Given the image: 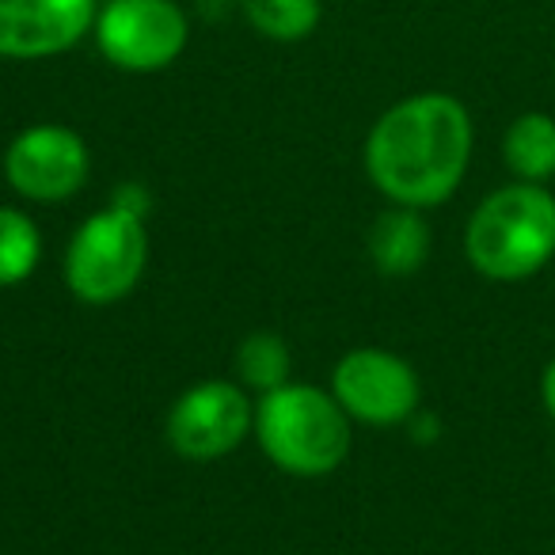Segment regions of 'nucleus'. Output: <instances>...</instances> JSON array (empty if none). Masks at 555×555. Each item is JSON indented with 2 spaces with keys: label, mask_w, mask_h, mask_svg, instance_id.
I'll return each mask as SVG.
<instances>
[{
  "label": "nucleus",
  "mask_w": 555,
  "mask_h": 555,
  "mask_svg": "<svg viewBox=\"0 0 555 555\" xmlns=\"http://www.w3.org/2000/svg\"><path fill=\"white\" fill-rule=\"evenodd\" d=\"M92 176L88 141L65 122L24 126L4 149V183L24 202L57 206L85 191Z\"/></svg>",
  "instance_id": "nucleus-6"
},
{
  "label": "nucleus",
  "mask_w": 555,
  "mask_h": 555,
  "mask_svg": "<svg viewBox=\"0 0 555 555\" xmlns=\"http://www.w3.org/2000/svg\"><path fill=\"white\" fill-rule=\"evenodd\" d=\"M232 370L244 388H255L259 396L274 392V388L294 380V350L278 332H251L236 347Z\"/></svg>",
  "instance_id": "nucleus-12"
},
{
  "label": "nucleus",
  "mask_w": 555,
  "mask_h": 555,
  "mask_svg": "<svg viewBox=\"0 0 555 555\" xmlns=\"http://www.w3.org/2000/svg\"><path fill=\"white\" fill-rule=\"evenodd\" d=\"M251 438L278 472L297 479H324L343 468L354 446V418L332 388L289 385L255 400Z\"/></svg>",
  "instance_id": "nucleus-2"
},
{
  "label": "nucleus",
  "mask_w": 555,
  "mask_h": 555,
  "mask_svg": "<svg viewBox=\"0 0 555 555\" xmlns=\"http://www.w3.org/2000/svg\"><path fill=\"white\" fill-rule=\"evenodd\" d=\"M255 403L240 380H198L191 385L164 418V438L183 461L206 464L236 453L251 434Z\"/></svg>",
  "instance_id": "nucleus-7"
},
{
  "label": "nucleus",
  "mask_w": 555,
  "mask_h": 555,
  "mask_svg": "<svg viewBox=\"0 0 555 555\" xmlns=\"http://www.w3.org/2000/svg\"><path fill=\"white\" fill-rule=\"evenodd\" d=\"M506 168L517 183H547L555 176V118L544 111H525L502 138Z\"/></svg>",
  "instance_id": "nucleus-11"
},
{
  "label": "nucleus",
  "mask_w": 555,
  "mask_h": 555,
  "mask_svg": "<svg viewBox=\"0 0 555 555\" xmlns=\"http://www.w3.org/2000/svg\"><path fill=\"white\" fill-rule=\"evenodd\" d=\"M472 115L449 92H418L392 103L365 133L362 164L392 206L434 209L456 194L472 164Z\"/></svg>",
  "instance_id": "nucleus-1"
},
{
  "label": "nucleus",
  "mask_w": 555,
  "mask_h": 555,
  "mask_svg": "<svg viewBox=\"0 0 555 555\" xmlns=\"http://www.w3.org/2000/svg\"><path fill=\"white\" fill-rule=\"evenodd\" d=\"M95 50L122 73H160L183 57L191 24L179 0H107L92 27Z\"/></svg>",
  "instance_id": "nucleus-5"
},
{
  "label": "nucleus",
  "mask_w": 555,
  "mask_h": 555,
  "mask_svg": "<svg viewBox=\"0 0 555 555\" xmlns=\"http://www.w3.org/2000/svg\"><path fill=\"white\" fill-rule=\"evenodd\" d=\"M370 259L385 278H408L430 255V229L423 221V209L392 206L373 221L370 229Z\"/></svg>",
  "instance_id": "nucleus-10"
},
{
  "label": "nucleus",
  "mask_w": 555,
  "mask_h": 555,
  "mask_svg": "<svg viewBox=\"0 0 555 555\" xmlns=\"http://www.w3.org/2000/svg\"><path fill=\"white\" fill-rule=\"evenodd\" d=\"M244 20L270 42H301L320 27V0H240Z\"/></svg>",
  "instance_id": "nucleus-14"
},
{
  "label": "nucleus",
  "mask_w": 555,
  "mask_h": 555,
  "mask_svg": "<svg viewBox=\"0 0 555 555\" xmlns=\"http://www.w3.org/2000/svg\"><path fill=\"white\" fill-rule=\"evenodd\" d=\"M42 262V232L20 206H0V289L24 286Z\"/></svg>",
  "instance_id": "nucleus-13"
},
{
  "label": "nucleus",
  "mask_w": 555,
  "mask_h": 555,
  "mask_svg": "<svg viewBox=\"0 0 555 555\" xmlns=\"http://www.w3.org/2000/svg\"><path fill=\"white\" fill-rule=\"evenodd\" d=\"M540 396H544L547 415L555 418V358L547 362V370H544V380H540Z\"/></svg>",
  "instance_id": "nucleus-16"
},
{
  "label": "nucleus",
  "mask_w": 555,
  "mask_h": 555,
  "mask_svg": "<svg viewBox=\"0 0 555 555\" xmlns=\"http://www.w3.org/2000/svg\"><path fill=\"white\" fill-rule=\"evenodd\" d=\"M464 255L491 282L532 278L555 255V194L544 183L487 194L464 229Z\"/></svg>",
  "instance_id": "nucleus-3"
},
{
  "label": "nucleus",
  "mask_w": 555,
  "mask_h": 555,
  "mask_svg": "<svg viewBox=\"0 0 555 555\" xmlns=\"http://www.w3.org/2000/svg\"><path fill=\"white\" fill-rule=\"evenodd\" d=\"M100 0H0V57L47 62L92 35Z\"/></svg>",
  "instance_id": "nucleus-9"
},
{
  "label": "nucleus",
  "mask_w": 555,
  "mask_h": 555,
  "mask_svg": "<svg viewBox=\"0 0 555 555\" xmlns=\"http://www.w3.org/2000/svg\"><path fill=\"white\" fill-rule=\"evenodd\" d=\"M111 206L126 209V214L149 217V209H153V194H149V186H141V183H122V186L111 191Z\"/></svg>",
  "instance_id": "nucleus-15"
},
{
  "label": "nucleus",
  "mask_w": 555,
  "mask_h": 555,
  "mask_svg": "<svg viewBox=\"0 0 555 555\" xmlns=\"http://www.w3.org/2000/svg\"><path fill=\"white\" fill-rule=\"evenodd\" d=\"M149 267V229L145 217L126 214L118 206H103L80 221L65 247V286L80 305L107 309L141 286Z\"/></svg>",
  "instance_id": "nucleus-4"
},
{
  "label": "nucleus",
  "mask_w": 555,
  "mask_h": 555,
  "mask_svg": "<svg viewBox=\"0 0 555 555\" xmlns=\"http://www.w3.org/2000/svg\"><path fill=\"white\" fill-rule=\"evenodd\" d=\"M332 396L362 426H400L423 403V385L408 358L380 347H354L335 362Z\"/></svg>",
  "instance_id": "nucleus-8"
}]
</instances>
